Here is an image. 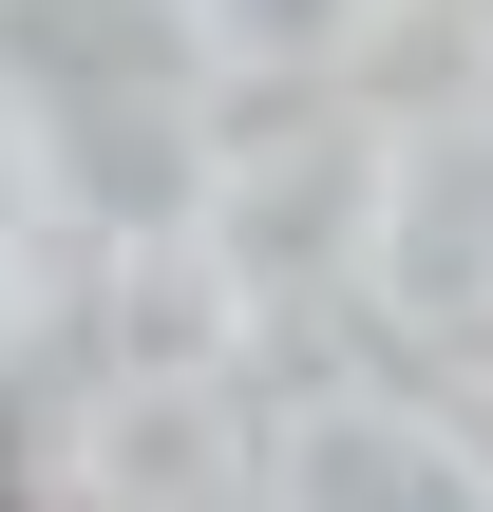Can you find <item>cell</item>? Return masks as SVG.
Returning <instances> with one entry per match:
<instances>
[{
  "label": "cell",
  "instance_id": "6da1fadb",
  "mask_svg": "<svg viewBox=\"0 0 493 512\" xmlns=\"http://www.w3.org/2000/svg\"><path fill=\"white\" fill-rule=\"evenodd\" d=\"M0 512H19V456H0Z\"/></svg>",
  "mask_w": 493,
  "mask_h": 512
}]
</instances>
